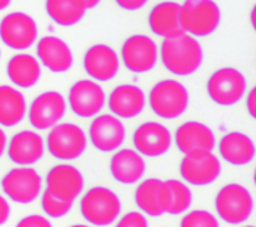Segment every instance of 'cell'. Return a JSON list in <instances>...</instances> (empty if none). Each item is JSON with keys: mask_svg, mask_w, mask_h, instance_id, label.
<instances>
[{"mask_svg": "<svg viewBox=\"0 0 256 227\" xmlns=\"http://www.w3.org/2000/svg\"><path fill=\"white\" fill-rule=\"evenodd\" d=\"M68 101L59 91H44L30 104L26 116L31 126L37 131H48L60 123L66 114Z\"/></svg>", "mask_w": 256, "mask_h": 227, "instance_id": "8fae6325", "label": "cell"}, {"mask_svg": "<svg viewBox=\"0 0 256 227\" xmlns=\"http://www.w3.org/2000/svg\"><path fill=\"white\" fill-rule=\"evenodd\" d=\"M158 56L164 68L176 76L194 75L204 63V49L199 40L186 33L162 38Z\"/></svg>", "mask_w": 256, "mask_h": 227, "instance_id": "6da1fadb", "label": "cell"}, {"mask_svg": "<svg viewBox=\"0 0 256 227\" xmlns=\"http://www.w3.org/2000/svg\"><path fill=\"white\" fill-rule=\"evenodd\" d=\"M88 145L85 131L75 123H58L46 138V150L60 161H74L79 158Z\"/></svg>", "mask_w": 256, "mask_h": 227, "instance_id": "8992f818", "label": "cell"}, {"mask_svg": "<svg viewBox=\"0 0 256 227\" xmlns=\"http://www.w3.org/2000/svg\"><path fill=\"white\" fill-rule=\"evenodd\" d=\"M206 93L216 104L230 107L237 104L246 95L248 81L236 68H220L208 78Z\"/></svg>", "mask_w": 256, "mask_h": 227, "instance_id": "52a82bcc", "label": "cell"}, {"mask_svg": "<svg viewBox=\"0 0 256 227\" xmlns=\"http://www.w3.org/2000/svg\"><path fill=\"white\" fill-rule=\"evenodd\" d=\"M178 171L184 183L192 186H206L220 177L221 161L214 152L183 155Z\"/></svg>", "mask_w": 256, "mask_h": 227, "instance_id": "5bb4252c", "label": "cell"}, {"mask_svg": "<svg viewBox=\"0 0 256 227\" xmlns=\"http://www.w3.org/2000/svg\"><path fill=\"white\" fill-rule=\"evenodd\" d=\"M146 163L135 150L122 148L113 154L110 160V173L113 179L122 185H135L144 177Z\"/></svg>", "mask_w": 256, "mask_h": 227, "instance_id": "7402d4cb", "label": "cell"}, {"mask_svg": "<svg viewBox=\"0 0 256 227\" xmlns=\"http://www.w3.org/2000/svg\"><path fill=\"white\" fill-rule=\"evenodd\" d=\"M182 30L195 38L214 34L221 24V9L214 0H184L180 5Z\"/></svg>", "mask_w": 256, "mask_h": 227, "instance_id": "7a4b0ae2", "label": "cell"}, {"mask_svg": "<svg viewBox=\"0 0 256 227\" xmlns=\"http://www.w3.org/2000/svg\"><path fill=\"white\" fill-rule=\"evenodd\" d=\"M40 196H41V208L44 211V214L48 215L50 218L64 217L74 207V202L60 201L56 196H53L47 189L42 190Z\"/></svg>", "mask_w": 256, "mask_h": 227, "instance_id": "f546056e", "label": "cell"}, {"mask_svg": "<svg viewBox=\"0 0 256 227\" xmlns=\"http://www.w3.org/2000/svg\"><path fill=\"white\" fill-rule=\"evenodd\" d=\"M16 227H53L48 218L38 214H31L18 221Z\"/></svg>", "mask_w": 256, "mask_h": 227, "instance_id": "d6a6232c", "label": "cell"}, {"mask_svg": "<svg viewBox=\"0 0 256 227\" xmlns=\"http://www.w3.org/2000/svg\"><path fill=\"white\" fill-rule=\"evenodd\" d=\"M69 227H91V226H86V224H74V226H69Z\"/></svg>", "mask_w": 256, "mask_h": 227, "instance_id": "60d3db41", "label": "cell"}, {"mask_svg": "<svg viewBox=\"0 0 256 227\" xmlns=\"http://www.w3.org/2000/svg\"><path fill=\"white\" fill-rule=\"evenodd\" d=\"M189 103V91L178 79L158 81L148 94V104L151 110L166 120L178 119L186 113Z\"/></svg>", "mask_w": 256, "mask_h": 227, "instance_id": "277c9868", "label": "cell"}, {"mask_svg": "<svg viewBox=\"0 0 256 227\" xmlns=\"http://www.w3.org/2000/svg\"><path fill=\"white\" fill-rule=\"evenodd\" d=\"M161 179L150 177L142 180L135 190V204L140 209V212L150 217H161L164 211L160 207L158 202V186Z\"/></svg>", "mask_w": 256, "mask_h": 227, "instance_id": "f1b7e54d", "label": "cell"}, {"mask_svg": "<svg viewBox=\"0 0 256 227\" xmlns=\"http://www.w3.org/2000/svg\"><path fill=\"white\" fill-rule=\"evenodd\" d=\"M6 151L12 163L18 166H32L44 157L46 141L36 131H20L10 138Z\"/></svg>", "mask_w": 256, "mask_h": 227, "instance_id": "ffe728a7", "label": "cell"}, {"mask_svg": "<svg viewBox=\"0 0 256 227\" xmlns=\"http://www.w3.org/2000/svg\"><path fill=\"white\" fill-rule=\"evenodd\" d=\"M218 152L232 166H246L255 158V142L246 133L228 132L220 139Z\"/></svg>", "mask_w": 256, "mask_h": 227, "instance_id": "cb8c5ba5", "label": "cell"}, {"mask_svg": "<svg viewBox=\"0 0 256 227\" xmlns=\"http://www.w3.org/2000/svg\"><path fill=\"white\" fill-rule=\"evenodd\" d=\"M243 227H255V226H243Z\"/></svg>", "mask_w": 256, "mask_h": 227, "instance_id": "b9f144b4", "label": "cell"}, {"mask_svg": "<svg viewBox=\"0 0 256 227\" xmlns=\"http://www.w3.org/2000/svg\"><path fill=\"white\" fill-rule=\"evenodd\" d=\"M178 11H180V3L178 2L173 0L160 2L151 9L148 15L150 30L161 38L174 37L184 33L180 27Z\"/></svg>", "mask_w": 256, "mask_h": 227, "instance_id": "d4e9b609", "label": "cell"}, {"mask_svg": "<svg viewBox=\"0 0 256 227\" xmlns=\"http://www.w3.org/2000/svg\"><path fill=\"white\" fill-rule=\"evenodd\" d=\"M41 63L28 53H18L8 62L6 74L10 82L18 88H32L41 78Z\"/></svg>", "mask_w": 256, "mask_h": 227, "instance_id": "484cf974", "label": "cell"}, {"mask_svg": "<svg viewBox=\"0 0 256 227\" xmlns=\"http://www.w3.org/2000/svg\"><path fill=\"white\" fill-rule=\"evenodd\" d=\"M85 0H46V12L60 27H74L86 15Z\"/></svg>", "mask_w": 256, "mask_h": 227, "instance_id": "83f0119b", "label": "cell"}, {"mask_svg": "<svg viewBox=\"0 0 256 227\" xmlns=\"http://www.w3.org/2000/svg\"><path fill=\"white\" fill-rule=\"evenodd\" d=\"M157 43L145 34H134L128 37L120 49V62L134 74H145L157 66Z\"/></svg>", "mask_w": 256, "mask_h": 227, "instance_id": "9c48e42d", "label": "cell"}, {"mask_svg": "<svg viewBox=\"0 0 256 227\" xmlns=\"http://www.w3.org/2000/svg\"><path fill=\"white\" fill-rule=\"evenodd\" d=\"M158 202L164 214L178 215L192 207L194 195L188 183L178 179L161 180L158 186Z\"/></svg>", "mask_w": 256, "mask_h": 227, "instance_id": "603a6c76", "label": "cell"}, {"mask_svg": "<svg viewBox=\"0 0 256 227\" xmlns=\"http://www.w3.org/2000/svg\"><path fill=\"white\" fill-rule=\"evenodd\" d=\"M37 59L53 74L68 72L75 62L69 44L56 36H46L37 41Z\"/></svg>", "mask_w": 256, "mask_h": 227, "instance_id": "d6986e66", "label": "cell"}, {"mask_svg": "<svg viewBox=\"0 0 256 227\" xmlns=\"http://www.w3.org/2000/svg\"><path fill=\"white\" fill-rule=\"evenodd\" d=\"M12 3V0H0V11H3V9H6V8H9V5Z\"/></svg>", "mask_w": 256, "mask_h": 227, "instance_id": "f35d334b", "label": "cell"}, {"mask_svg": "<svg viewBox=\"0 0 256 227\" xmlns=\"http://www.w3.org/2000/svg\"><path fill=\"white\" fill-rule=\"evenodd\" d=\"M255 14H256V8H255V6H254V8H252V12H250V24H252V27H254V28H255V27H256Z\"/></svg>", "mask_w": 256, "mask_h": 227, "instance_id": "ab89813d", "label": "cell"}, {"mask_svg": "<svg viewBox=\"0 0 256 227\" xmlns=\"http://www.w3.org/2000/svg\"><path fill=\"white\" fill-rule=\"evenodd\" d=\"M108 110L118 119H134L144 112L146 97L142 88L134 84H122L113 88L107 103Z\"/></svg>", "mask_w": 256, "mask_h": 227, "instance_id": "44dd1931", "label": "cell"}, {"mask_svg": "<svg viewBox=\"0 0 256 227\" xmlns=\"http://www.w3.org/2000/svg\"><path fill=\"white\" fill-rule=\"evenodd\" d=\"M174 142L183 155H198L212 152L217 145V138L212 129L205 123L189 120L176 129Z\"/></svg>", "mask_w": 256, "mask_h": 227, "instance_id": "9a60e30c", "label": "cell"}, {"mask_svg": "<svg viewBox=\"0 0 256 227\" xmlns=\"http://www.w3.org/2000/svg\"><path fill=\"white\" fill-rule=\"evenodd\" d=\"M180 227H220V221L206 209H192L183 215Z\"/></svg>", "mask_w": 256, "mask_h": 227, "instance_id": "4dcf8cb0", "label": "cell"}, {"mask_svg": "<svg viewBox=\"0 0 256 227\" xmlns=\"http://www.w3.org/2000/svg\"><path fill=\"white\" fill-rule=\"evenodd\" d=\"M10 217V205L4 196L0 195V226H3Z\"/></svg>", "mask_w": 256, "mask_h": 227, "instance_id": "d590c367", "label": "cell"}, {"mask_svg": "<svg viewBox=\"0 0 256 227\" xmlns=\"http://www.w3.org/2000/svg\"><path fill=\"white\" fill-rule=\"evenodd\" d=\"M84 174L72 164H58L46 176V189L60 201L75 202L84 192Z\"/></svg>", "mask_w": 256, "mask_h": 227, "instance_id": "4fadbf2b", "label": "cell"}, {"mask_svg": "<svg viewBox=\"0 0 256 227\" xmlns=\"http://www.w3.org/2000/svg\"><path fill=\"white\" fill-rule=\"evenodd\" d=\"M26 100L18 88L0 85V126L14 128L26 116Z\"/></svg>", "mask_w": 256, "mask_h": 227, "instance_id": "4316f807", "label": "cell"}, {"mask_svg": "<svg viewBox=\"0 0 256 227\" xmlns=\"http://www.w3.org/2000/svg\"><path fill=\"white\" fill-rule=\"evenodd\" d=\"M134 147L142 157H161L172 148L173 136L167 126L158 122H145L135 129Z\"/></svg>", "mask_w": 256, "mask_h": 227, "instance_id": "e0dca14e", "label": "cell"}, {"mask_svg": "<svg viewBox=\"0 0 256 227\" xmlns=\"http://www.w3.org/2000/svg\"><path fill=\"white\" fill-rule=\"evenodd\" d=\"M246 109H248V114L255 119L256 117V88H250L249 93L246 95Z\"/></svg>", "mask_w": 256, "mask_h": 227, "instance_id": "e575fe53", "label": "cell"}, {"mask_svg": "<svg viewBox=\"0 0 256 227\" xmlns=\"http://www.w3.org/2000/svg\"><path fill=\"white\" fill-rule=\"evenodd\" d=\"M3 193L16 204H31L42 192V177L30 166L9 170L2 179Z\"/></svg>", "mask_w": 256, "mask_h": 227, "instance_id": "ba28073f", "label": "cell"}, {"mask_svg": "<svg viewBox=\"0 0 256 227\" xmlns=\"http://www.w3.org/2000/svg\"><path fill=\"white\" fill-rule=\"evenodd\" d=\"M101 0H85V5H86V9H94L96 6H98Z\"/></svg>", "mask_w": 256, "mask_h": 227, "instance_id": "74e56055", "label": "cell"}, {"mask_svg": "<svg viewBox=\"0 0 256 227\" xmlns=\"http://www.w3.org/2000/svg\"><path fill=\"white\" fill-rule=\"evenodd\" d=\"M107 95L98 82L92 79L76 81L68 94V104L74 114L84 119L96 117L106 107Z\"/></svg>", "mask_w": 256, "mask_h": 227, "instance_id": "7c38bea8", "label": "cell"}, {"mask_svg": "<svg viewBox=\"0 0 256 227\" xmlns=\"http://www.w3.org/2000/svg\"><path fill=\"white\" fill-rule=\"evenodd\" d=\"M118 220L114 227H148V220L140 211H129Z\"/></svg>", "mask_w": 256, "mask_h": 227, "instance_id": "1f68e13d", "label": "cell"}, {"mask_svg": "<svg viewBox=\"0 0 256 227\" xmlns=\"http://www.w3.org/2000/svg\"><path fill=\"white\" fill-rule=\"evenodd\" d=\"M0 55H2V53H0Z\"/></svg>", "mask_w": 256, "mask_h": 227, "instance_id": "7bdbcfd3", "label": "cell"}, {"mask_svg": "<svg viewBox=\"0 0 256 227\" xmlns=\"http://www.w3.org/2000/svg\"><path fill=\"white\" fill-rule=\"evenodd\" d=\"M120 56L107 44L91 46L84 56V71L96 82H107L118 76Z\"/></svg>", "mask_w": 256, "mask_h": 227, "instance_id": "ac0fdd59", "label": "cell"}, {"mask_svg": "<svg viewBox=\"0 0 256 227\" xmlns=\"http://www.w3.org/2000/svg\"><path fill=\"white\" fill-rule=\"evenodd\" d=\"M88 139L98 151H118L126 139V128L114 114H97L90 125Z\"/></svg>", "mask_w": 256, "mask_h": 227, "instance_id": "2e32d148", "label": "cell"}, {"mask_svg": "<svg viewBox=\"0 0 256 227\" xmlns=\"http://www.w3.org/2000/svg\"><path fill=\"white\" fill-rule=\"evenodd\" d=\"M216 212L227 224H243L254 212L255 202L248 188L240 183H228L218 190L216 196Z\"/></svg>", "mask_w": 256, "mask_h": 227, "instance_id": "5b68a950", "label": "cell"}, {"mask_svg": "<svg viewBox=\"0 0 256 227\" xmlns=\"http://www.w3.org/2000/svg\"><path fill=\"white\" fill-rule=\"evenodd\" d=\"M79 209L90 224L106 227L118 221L122 212V201L116 192L106 186H94L80 196Z\"/></svg>", "mask_w": 256, "mask_h": 227, "instance_id": "3957f363", "label": "cell"}, {"mask_svg": "<svg viewBox=\"0 0 256 227\" xmlns=\"http://www.w3.org/2000/svg\"><path fill=\"white\" fill-rule=\"evenodd\" d=\"M6 147H8V136H6L4 131L0 128V157L4 154V151H6Z\"/></svg>", "mask_w": 256, "mask_h": 227, "instance_id": "8d00e7d4", "label": "cell"}, {"mask_svg": "<svg viewBox=\"0 0 256 227\" xmlns=\"http://www.w3.org/2000/svg\"><path fill=\"white\" fill-rule=\"evenodd\" d=\"M114 2L118 8L124 11H139L148 3V0H114Z\"/></svg>", "mask_w": 256, "mask_h": 227, "instance_id": "836d02e7", "label": "cell"}, {"mask_svg": "<svg viewBox=\"0 0 256 227\" xmlns=\"http://www.w3.org/2000/svg\"><path fill=\"white\" fill-rule=\"evenodd\" d=\"M38 25L36 19L24 12L8 14L0 21V40L14 50H26L37 43Z\"/></svg>", "mask_w": 256, "mask_h": 227, "instance_id": "30bf717a", "label": "cell"}]
</instances>
